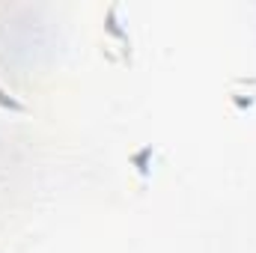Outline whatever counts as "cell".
Wrapping results in <instances>:
<instances>
[{
    "label": "cell",
    "instance_id": "obj_4",
    "mask_svg": "<svg viewBox=\"0 0 256 253\" xmlns=\"http://www.w3.org/2000/svg\"><path fill=\"white\" fill-rule=\"evenodd\" d=\"M0 108H6V110H15V114H24V110H27V108H24L18 98H12V96L3 90V86H0Z\"/></svg>",
    "mask_w": 256,
    "mask_h": 253
},
{
    "label": "cell",
    "instance_id": "obj_2",
    "mask_svg": "<svg viewBox=\"0 0 256 253\" xmlns=\"http://www.w3.org/2000/svg\"><path fill=\"white\" fill-rule=\"evenodd\" d=\"M230 104L238 116H250L256 110V78H242L236 80V86L230 90Z\"/></svg>",
    "mask_w": 256,
    "mask_h": 253
},
{
    "label": "cell",
    "instance_id": "obj_3",
    "mask_svg": "<svg viewBox=\"0 0 256 253\" xmlns=\"http://www.w3.org/2000/svg\"><path fill=\"white\" fill-rule=\"evenodd\" d=\"M155 155H158V149H155V146H140V149H134V152L128 155V164H131V170L140 176V182L152 179V164H155Z\"/></svg>",
    "mask_w": 256,
    "mask_h": 253
},
{
    "label": "cell",
    "instance_id": "obj_1",
    "mask_svg": "<svg viewBox=\"0 0 256 253\" xmlns=\"http://www.w3.org/2000/svg\"><path fill=\"white\" fill-rule=\"evenodd\" d=\"M104 36H110L114 42H116V48L122 51V60H131V51H134V45H131V36H128V30L122 27V21H120V6L114 3V6H108V12H104Z\"/></svg>",
    "mask_w": 256,
    "mask_h": 253
}]
</instances>
